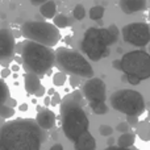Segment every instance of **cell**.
Returning <instances> with one entry per match:
<instances>
[{"instance_id":"obj_1","label":"cell","mask_w":150,"mask_h":150,"mask_svg":"<svg viewBox=\"0 0 150 150\" xmlns=\"http://www.w3.org/2000/svg\"><path fill=\"white\" fill-rule=\"evenodd\" d=\"M45 133L36 120L17 119L0 128V141L7 150H40Z\"/></svg>"},{"instance_id":"obj_2","label":"cell","mask_w":150,"mask_h":150,"mask_svg":"<svg viewBox=\"0 0 150 150\" xmlns=\"http://www.w3.org/2000/svg\"><path fill=\"white\" fill-rule=\"evenodd\" d=\"M83 93L75 90L73 93H69L61 101V117H62V129L65 136L70 141H75L88 132L90 121L82 107Z\"/></svg>"},{"instance_id":"obj_3","label":"cell","mask_w":150,"mask_h":150,"mask_svg":"<svg viewBox=\"0 0 150 150\" xmlns=\"http://www.w3.org/2000/svg\"><path fill=\"white\" fill-rule=\"evenodd\" d=\"M119 38V29L115 24L109 28H88L84 32L82 50L91 61H99L109 55L108 46L113 45Z\"/></svg>"},{"instance_id":"obj_4","label":"cell","mask_w":150,"mask_h":150,"mask_svg":"<svg viewBox=\"0 0 150 150\" xmlns=\"http://www.w3.org/2000/svg\"><path fill=\"white\" fill-rule=\"evenodd\" d=\"M21 59L26 74L44 76L55 65V52L52 47L25 41L21 45Z\"/></svg>"},{"instance_id":"obj_5","label":"cell","mask_w":150,"mask_h":150,"mask_svg":"<svg viewBox=\"0 0 150 150\" xmlns=\"http://www.w3.org/2000/svg\"><path fill=\"white\" fill-rule=\"evenodd\" d=\"M55 66L66 75L78 78H93V69L80 53L69 47H59L55 50Z\"/></svg>"},{"instance_id":"obj_6","label":"cell","mask_w":150,"mask_h":150,"mask_svg":"<svg viewBox=\"0 0 150 150\" xmlns=\"http://www.w3.org/2000/svg\"><path fill=\"white\" fill-rule=\"evenodd\" d=\"M21 33L26 41L53 47L58 44L61 38L59 29L50 23L45 21H26L21 26Z\"/></svg>"},{"instance_id":"obj_7","label":"cell","mask_w":150,"mask_h":150,"mask_svg":"<svg viewBox=\"0 0 150 150\" xmlns=\"http://www.w3.org/2000/svg\"><path fill=\"white\" fill-rule=\"evenodd\" d=\"M111 107L115 111L127 116H141L145 112V99L136 90H119L109 98Z\"/></svg>"},{"instance_id":"obj_8","label":"cell","mask_w":150,"mask_h":150,"mask_svg":"<svg viewBox=\"0 0 150 150\" xmlns=\"http://www.w3.org/2000/svg\"><path fill=\"white\" fill-rule=\"evenodd\" d=\"M121 71L141 80L150 78V54L142 50L125 53L121 58Z\"/></svg>"},{"instance_id":"obj_9","label":"cell","mask_w":150,"mask_h":150,"mask_svg":"<svg viewBox=\"0 0 150 150\" xmlns=\"http://www.w3.org/2000/svg\"><path fill=\"white\" fill-rule=\"evenodd\" d=\"M122 38L127 44L144 47L150 42V26L145 23H130L121 29Z\"/></svg>"},{"instance_id":"obj_10","label":"cell","mask_w":150,"mask_h":150,"mask_svg":"<svg viewBox=\"0 0 150 150\" xmlns=\"http://www.w3.org/2000/svg\"><path fill=\"white\" fill-rule=\"evenodd\" d=\"M83 96L88 100L90 104L93 103H105L107 87L105 83L100 78H91L83 86Z\"/></svg>"},{"instance_id":"obj_11","label":"cell","mask_w":150,"mask_h":150,"mask_svg":"<svg viewBox=\"0 0 150 150\" xmlns=\"http://www.w3.org/2000/svg\"><path fill=\"white\" fill-rule=\"evenodd\" d=\"M9 28L0 29V65H8L15 57L16 41Z\"/></svg>"},{"instance_id":"obj_12","label":"cell","mask_w":150,"mask_h":150,"mask_svg":"<svg viewBox=\"0 0 150 150\" xmlns=\"http://www.w3.org/2000/svg\"><path fill=\"white\" fill-rule=\"evenodd\" d=\"M36 122L42 130H49L55 125V113L47 108L37 107Z\"/></svg>"},{"instance_id":"obj_13","label":"cell","mask_w":150,"mask_h":150,"mask_svg":"<svg viewBox=\"0 0 150 150\" xmlns=\"http://www.w3.org/2000/svg\"><path fill=\"white\" fill-rule=\"evenodd\" d=\"M146 5H148V0H120V8L127 15L145 11Z\"/></svg>"},{"instance_id":"obj_14","label":"cell","mask_w":150,"mask_h":150,"mask_svg":"<svg viewBox=\"0 0 150 150\" xmlns=\"http://www.w3.org/2000/svg\"><path fill=\"white\" fill-rule=\"evenodd\" d=\"M75 150H96V141L90 132H86L75 141Z\"/></svg>"},{"instance_id":"obj_15","label":"cell","mask_w":150,"mask_h":150,"mask_svg":"<svg viewBox=\"0 0 150 150\" xmlns=\"http://www.w3.org/2000/svg\"><path fill=\"white\" fill-rule=\"evenodd\" d=\"M41 80H40V76L34 74H25L24 76V87H25V91L28 92V95H34L37 91L41 88Z\"/></svg>"},{"instance_id":"obj_16","label":"cell","mask_w":150,"mask_h":150,"mask_svg":"<svg viewBox=\"0 0 150 150\" xmlns=\"http://www.w3.org/2000/svg\"><path fill=\"white\" fill-rule=\"evenodd\" d=\"M40 13L45 18H54L57 16V4L54 0H47L40 5Z\"/></svg>"},{"instance_id":"obj_17","label":"cell","mask_w":150,"mask_h":150,"mask_svg":"<svg viewBox=\"0 0 150 150\" xmlns=\"http://www.w3.org/2000/svg\"><path fill=\"white\" fill-rule=\"evenodd\" d=\"M134 141H136V134L132 132H128V133H122L119 138H117V146L119 148H133L134 145Z\"/></svg>"},{"instance_id":"obj_18","label":"cell","mask_w":150,"mask_h":150,"mask_svg":"<svg viewBox=\"0 0 150 150\" xmlns=\"http://www.w3.org/2000/svg\"><path fill=\"white\" fill-rule=\"evenodd\" d=\"M53 23H54V25L57 26L58 29H63V28H67V26H70L71 24H73V20H71V18H69L66 15L58 13V15L55 16L54 18H53Z\"/></svg>"},{"instance_id":"obj_19","label":"cell","mask_w":150,"mask_h":150,"mask_svg":"<svg viewBox=\"0 0 150 150\" xmlns=\"http://www.w3.org/2000/svg\"><path fill=\"white\" fill-rule=\"evenodd\" d=\"M9 98H11L9 96V88H8L7 83L0 78V107L4 105Z\"/></svg>"},{"instance_id":"obj_20","label":"cell","mask_w":150,"mask_h":150,"mask_svg":"<svg viewBox=\"0 0 150 150\" xmlns=\"http://www.w3.org/2000/svg\"><path fill=\"white\" fill-rule=\"evenodd\" d=\"M88 15H90L91 20L100 21L101 18H103V16H104V7H103V5H95V7H92L90 9Z\"/></svg>"},{"instance_id":"obj_21","label":"cell","mask_w":150,"mask_h":150,"mask_svg":"<svg viewBox=\"0 0 150 150\" xmlns=\"http://www.w3.org/2000/svg\"><path fill=\"white\" fill-rule=\"evenodd\" d=\"M90 107L96 115H105L108 112V105L105 103H93L90 104Z\"/></svg>"},{"instance_id":"obj_22","label":"cell","mask_w":150,"mask_h":150,"mask_svg":"<svg viewBox=\"0 0 150 150\" xmlns=\"http://www.w3.org/2000/svg\"><path fill=\"white\" fill-rule=\"evenodd\" d=\"M15 116V109L11 108V107H8L7 104H4V105L0 107V117L1 119H11V117Z\"/></svg>"},{"instance_id":"obj_23","label":"cell","mask_w":150,"mask_h":150,"mask_svg":"<svg viewBox=\"0 0 150 150\" xmlns=\"http://www.w3.org/2000/svg\"><path fill=\"white\" fill-rule=\"evenodd\" d=\"M73 16H74L75 20H78V21L83 20V18L86 17L84 7H83L82 4H76V5H75V8H74V11H73Z\"/></svg>"},{"instance_id":"obj_24","label":"cell","mask_w":150,"mask_h":150,"mask_svg":"<svg viewBox=\"0 0 150 150\" xmlns=\"http://www.w3.org/2000/svg\"><path fill=\"white\" fill-rule=\"evenodd\" d=\"M66 80H67V75L65 73H62V71H58V73H55L53 75V83H54L55 86H58V87L65 84Z\"/></svg>"},{"instance_id":"obj_25","label":"cell","mask_w":150,"mask_h":150,"mask_svg":"<svg viewBox=\"0 0 150 150\" xmlns=\"http://www.w3.org/2000/svg\"><path fill=\"white\" fill-rule=\"evenodd\" d=\"M99 133H100L103 137H111L112 133H113V128H112L111 125L103 124L99 127Z\"/></svg>"},{"instance_id":"obj_26","label":"cell","mask_w":150,"mask_h":150,"mask_svg":"<svg viewBox=\"0 0 150 150\" xmlns=\"http://www.w3.org/2000/svg\"><path fill=\"white\" fill-rule=\"evenodd\" d=\"M116 129L119 130V132H121V133H128L129 132V129H130V125L128 124L127 121H124V122H120V124L116 127Z\"/></svg>"},{"instance_id":"obj_27","label":"cell","mask_w":150,"mask_h":150,"mask_svg":"<svg viewBox=\"0 0 150 150\" xmlns=\"http://www.w3.org/2000/svg\"><path fill=\"white\" fill-rule=\"evenodd\" d=\"M125 76H127L128 83H130L132 86H137V84H140L141 83V79L140 78H137V76H133V75H125Z\"/></svg>"},{"instance_id":"obj_28","label":"cell","mask_w":150,"mask_h":150,"mask_svg":"<svg viewBox=\"0 0 150 150\" xmlns=\"http://www.w3.org/2000/svg\"><path fill=\"white\" fill-rule=\"evenodd\" d=\"M127 122L130 125V127H137L138 117L137 116H127Z\"/></svg>"},{"instance_id":"obj_29","label":"cell","mask_w":150,"mask_h":150,"mask_svg":"<svg viewBox=\"0 0 150 150\" xmlns=\"http://www.w3.org/2000/svg\"><path fill=\"white\" fill-rule=\"evenodd\" d=\"M11 75V69L8 67H4L1 70V73H0V76H1V79H4V78H8Z\"/></svg>"},{"instance_id":"obj_30","label":"cell","mask_w":150,"mask_h":150,"mask_svg":"<svg viewBox=\"0 0 150 150\" xmlns=\"http://www.w3.org/2000/svg\"><path fill=\"white\" fill-rule=\"evenodd\" d=\"M70 84L71 87H76L79 84V78L78 76H70Z\"/></svg>"},{"instance_id":"obj_31","label":"cell","mask_w":150,"mask_h":150,"mask_svg":"<svg viewBox=\"0 0 150 150\" xmlns=\"http://www.w3.org/2000/svg\"><path fill=\"white\" fill-rule=\"evenodd\" d=\"M104 150H138L136 148H128V149H124V148H119V146H108L107 149Z\"/></svg>"},{"instance_id":"obj_32","label":"cell","mask_w":150,"mask_h":150,"mask_svg":"<svg viewBox=\"0 0 150 150\" xmlns=\"http://www.w3.org/2000/svg\"><path fill=\"white\" fill-rule=\"evenodd\" d=\"M61 101H62V99L59 98V95H58L57 92L54 93V95L52 96V103L53 104H58V103H61Z\"/></svg>"},{"instance_id":"obj_33","label":"cell","mask_w":150,"mask_h":150,"mask_svg":"<svg viewBox=\"0 0 150 150\" xmlns=\"http://www.w3.org/2000/svg\"><path fill=\"white\" fill-rule=\"evenodd\" d=\"M5 104H7L8 107H11V108H13V107L17 105V101H16L13 98H9V99L7 100V103H5Z\"/></svg>"},{"instance_id":"obj_34","label":"cell","mask_w":150,"mask_h":150,"mask_svg":"<svg viewBox=\"0 0 150 150\" xmlns=\"http://www.w3.org/2000/svg\"><path fill=\"white\" fill-rule=\"evenodd\" d=\"M112 66H113L115 69H117V70L121 71V59H116V61H113Z\"/></svg>"},{"instance_id":"obj_35","label":"cell","mask_w":150,"mask_h":150,"mask_svg":"<svg viewBox=\"0 0 150 150\" xmlns=\"http://www.w3.org/2000/svg\"><path fill=\"white\" fill-rule=\"evenodd\" d=\"M45 91H46V90H45V87H44V86H41V88H40V90L37 91L36 93H34V95H36L37 98H41V96L45 95Z\"/></svg>"},{"instance_id":"obj_36","label":"cell","mask_w":150,"mask_h":150,"mask_svg":"<svg viewBox=\"0 0 150 150\" xmlns=\"http://www.w3.org/2000/svg\"><path fill=\"white\" fill-rule=\"evenodd\" d=\"M49 150H63V146L61 145V144H55V145H53Z\"/></svg>"},{"instance_id":"obj_37","label":"cell","mask_w":150,"mask_h":150,"mask_svg":"<svg viewBox=\"0 0 150 150\" xmlns=\"http://www.w3.org/2000/svg\"><path fill=\"white\" fill-rule=\"evenodd\" d=\"M20 111H23V112H25V111H28V104L26 103H23V104H20Z\"/></svg>"},{"instance_id":"obj_38","label":"cell","mask_w":150,"mask_h":150,"mask_svg":"<svg viewBox=\"0 0 150 150\" xmlns=\"http://www.w3.org/2000/svg\"><path fill=\"white\" fill-rule=\"evenodd\" d=\"M45 1H47V0H30V3L32 4H44Z\"/></svg>"},{"instance_id":"obj_39","label":"cell","mask_w":150,"mask_h":150,"mask_svg":"<svg viewBox=\"0 0 150 150\" xmlns=\"http://www.w3.org/2000/svg\"><path fill=\"white\" fill-rule=\"evenodd\" d=\"M12 32H13V37H15V38H17V37H20V36H23L21 30H13V29H12Z\"/></svg>"},{"instance_id":"obj_40","label":"cell","mask_w":150,"mask_h":150,"mask_svg":"<svg viewBox=\"0 0 150 150\" xmlns=\"http://www.w3.org/2000/svg\"><path fill=\"white\" fill-rule=\"evenodd\" d=\"M45 104H46V105L52 104V98H50V96H46V98H45Z\"/></svg>"},{"instance_id":"obj_41","label":"cell","mask_w":150,"mask_h":150,"mask_svg":"<svg viewBox=\"0 0 150 150\" xmlns=\"http://www.w3.org/2000/svg\"><path fill=\"white\" fill-rule=\"evenodd\" d=\"M11 70H13V71H18V70H20V66H18V65H13L12 67H11Z\"/></svg>"},{"instance_id":"obj_42","label":"cell","mask_w":150,"mask_h":150,"mask_svg":"<svg viewBox=\"0 0 150 150\" xmlns=\"http://www.w3.org/2000/svg\"><path fill=\"white\" fill-rule=\"evenodd\" d=\"M113 142H115V140L111 137V138H109V140H108V145H109V146H112V144H113Z\"/></svg>"},{"instance_id":"obj_43","label":"cell","mask_w":150,"mask_h":150,"mask_svg":"<svg viewBox=\"0 0 150 150\" xmlns=\"http://www.w3.org/2000/svg\"><path fill=\"white\" fill-rule=\"evenodd\" d=\"M4 124H5V120L0 117V128H1V127H3V125H4Z\"/></svg>"},{"instance_id":"obj_44","label":"cell","mask_w":150,"mask_h":150,"mask_svg":"<svg viewBox=\"0 0 150 150\" xmlns=\"http://www.w3.org/2000/svg\"><path fill=\"white\" fill-rule=\"evenodd\" d=\"M0 150H7V149L4 148V145H3V144H1V141H0Z\"/></svg>"},{"instance_id":"obj_45","label":"cell","mask_w":150,"mask_h":150,"mask_svg":"<svg viewBox=\"0 0 150 150\" xmlns=\"http://www.w3.org/2000/svg\"><path fill=\"white\" fill-rule=\"evenodd\" d=\"M149 21H150V5H149Z\"/></svg>"},{"instance_id":"obj_46","label":"cell","mask_w":150,"mask_h":150,"mask_svg":"<svg viewBox=\"0 0 150 150\" xmlns=\"http://www.w3.org/2000/svg\"><path fill=\"white\" fill-rule=\"evenodd\" d=\"M149 50H150V47H149Z\"/></svg>"}]
</instances>
